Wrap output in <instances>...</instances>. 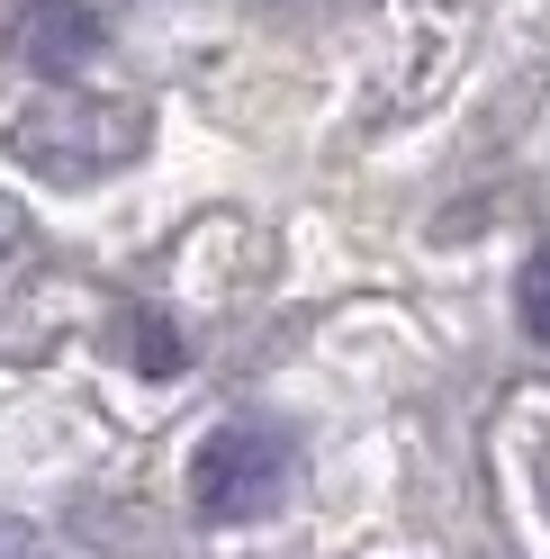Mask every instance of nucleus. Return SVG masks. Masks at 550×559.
I'll list each match as a JSON object with an SVG mask.
<instances>
[{
    "mask_svg": "<svg viewBox=\"0 0 550 559\" xmlns=\"http://www.w3.org/2000/svg\"><path fill=\"white\" fill-rule=\"evenodd\" d=\"M298 469V442L271 425V415H235V425H217L208 442H199L190 461V497L208 523H253L280 506V487Z\"/></svg>",
    "mask_w": 550,
    "mask_h": 559,
    "instance_id": "nucleus-1",
    "label": "nucleus"
},
{
    "mask_svg": "<svg viewBox=\"0 0 550 559\" xmlns=\"http://www.w3.org/2000/svg\"><path fill=\"white\" fill-rule=\"evenodd\" d=\"M91 46H99V19L82 0H37L27 10V63L37 73H73V63H91Z\"/></svg>",
    "mask_w": 550,
    "mask_h": 559,
    "instance_id": "nucleus-2",
    "label": "nucleus"
},
{
    "mask_svg": "<svg viewBox=\"0 0 550 559\" xmlns=\"http://www.w3.org/2000/svg\"><path fill=\"white\" fill-rule=\"evenodd\" d=\"M514 317H524V334H533V343H550V235L533 243L524 280H514Z\"/></svg>",
    "mask_w": 550,
    "mask_h": 559,
    "instance_id": "nucleus-3",
    "label": "nucleus"
},
{
    "mask_svg": "<svg viewBox=\"0 0 550 559\" xmlns=\"http://www.w3.org/2000/svg\"><path fill=\"white\" fill-rule=\"evenodd\" d=\"M127 334H135V361H145V370H181V343H171L163 317H135Z\"/></svg>",
    "mask_w": 550,
    "mask_h": 559,
    "instance_id": "nucleus-4",
    "label": "nucleus"
},
{
    "mask_svg": "<svg viewBox=\"0 0 550 559\" xmlns=\"http://www.w3.org/2000/svg\"><path fill=\"white\" fill-rule=\"evenodd\" d=\"M0 559H46V542L27 533V523H10V514H0Z\"/></svg>",
    "mask_w": 550,
    "mask_h": 559,
    "instance_id": "nucleus-5",
    "label": "nucleus"
}]
</instances>
